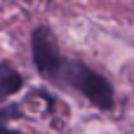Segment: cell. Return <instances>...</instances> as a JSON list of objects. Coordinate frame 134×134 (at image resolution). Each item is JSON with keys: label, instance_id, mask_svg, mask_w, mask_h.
Masks as SVG:
<instances>
[{"label": "cell", "instance_id": "7a4b0ae2", "mask_svg": "<svg viewBox=\"0 0 134 134\" xmlns=\"http://www.w3.org/2000/svg\"><path fill=\"white\" fill-rule=\"evenodd\" d=\"M31 52H33V64L35 68L45 75V78H54L59 73L61 66V57H59V47L54 35L49 33V28L38 26L31 33Z\"/></svg>", "mask_w": 134, "mask_h": 134}, {"label": "cell", "instance_id": "6da1fadb", "mask_svg": "<svg viewBox=\"0 0 134 134\" xmlns=\"http://www.w3.org/2000/svg\"><path fill=\"white\" fill-rule=\"evenodd\" d=\"M71 80L94 106H99L104 111H108L113 106V87L104 75L94 73L92 68H87L82 64H75L71 68Z\"/></svg>", "mask_w": 134, "mask_h": 134}, {"label": "cell", "instance_id": "277c9868", "mask_svg": "<svg viewBox=\"0 0 134 134\" xmlns=\"http://www.w3.org/2000/svg\"><path fill=\"white\" fill-rule=\"evenodd\" d=\"M0 134H19L14 132V130H7V125H5V113L0 111Z\"/></svg>", "mask_w": 134, "mask_h": 134}, {"label": "cell", "instance_id": "3957f363", "mask_svg": "<svg viewBox=\"0 0 134 134\" xmlns=\"http://www.w3.org/2000/svg\"><path fill=\"white\" fill-rule=\"evenodd\" d=\"M21 87V75L9 66V64H0V94L9 97Z\"/></svg>", "mask_w": 134, "mask_h": 134}]
</instances>
